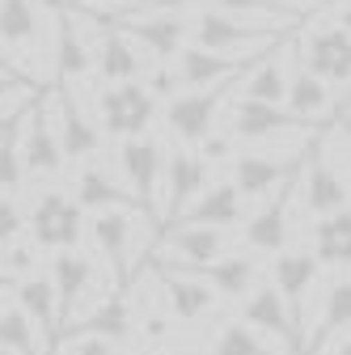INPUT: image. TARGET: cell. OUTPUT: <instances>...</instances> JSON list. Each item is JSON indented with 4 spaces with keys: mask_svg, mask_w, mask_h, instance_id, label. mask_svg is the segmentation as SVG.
<instances>
[{
    "mask_svg": "<svg viewBox=\"0 0 351 355\" xmlns=\"http://www.w3.org/2000/svg\"><path fill=\"white\" fill-rule=\"evenodd\" d=\"M292 26L284 21H237L233 13L225 9H203L195 21H191V34L195 47L203 51H225V55H237V51H258V47H275V42L288 38Z\"/></svg>",
    "mask_w": 351,
    "mask_h": 355,
    "instance_id": "obj_1",
    "label": "cell"
},
{
    "mask_svg": "<svg viewBox=\"0 0 351 355\" xmlns=\"http://www.w3.org/2000/svg\"><path fill=\"white\" fill-rule=\"evenodd\" d=\"M22 169L26 178H60L64 169V148L55 136V98H38L26 114H22Z\"/></svg>",
    "mask_w": 351,
    "mask_h": 355,
    "instance_id": "obj_2",
    "label": "cell"
},
{
    "mask_svg": "<svg viewBox=\"0 0 351 355\" xmlns=\"http://www.w3.org/2000/svg\"><path fill=\"white\" fill-rule=\"evenodd\" d=\"M98 114L106 136H144L148 123L157 119V98L148 94V85L136 80H119L98 94Z\"/></svg>",
    "mask_w": 351,
    "mask_h": 355,
    "instance_id": "obj_3",
    "label": "cell"
},
{
    "mask_svg": "<svg viewBox=\"0 0 351 355\" xmlns=\"http://www.w3.org/2000/svg\"><path fill=\"white\" fill-rule=\"evenodd\" d=\"M237 80H241V76H237ZM237 80L203 85V89H191V94L169 98V106H165V127H169V136H178L182 144H199L203 136H212L216 110H221V102H225V89L237 85Z\"/></svg>",
    "mask_w": 351,
    "mask_h": 355,
    "instance_id": "obj_4",
    "label": "cell"
},
{
    "mask_svg": "<svg viewBox=\"0 0 351 355\" xmlns=\"http://www.w3.org/2000/svg\"><path fill=\"white\" fill-rule=\"evenodd\" d=\"M80 203H72L64 191H42L30 207V237L42 250H72L80 241Z\"/></svg>",
    "mask_w": 351,
    "mask_h": 355,
    "instance_id": "obj_5",
    "label": "cell"
},
{
    "mask_svg": "<svg viewBox=\"0 0 351 355\" xmlns=\"http://www.w3.org/2000/svg\"><path fill=\"white\" fill-rule=\"evenodd\" d=\"M140 220H153V216H140ZM140 220H136V207H106V211H98V220L89 225V233H94V245L106 254V262L114 266V288L119 292H127L131 288V258H127V250H131V237H136V229H140Z\"/></svg>",
    "mask_w": 351,
    "mask_h": 355,
    "instance_id": "obj_6",
    "label": "cell"
},
{
    "mask_svg": "<svg viewBox=\"0 0 351 355\" xmlns=\"http://www.w3.org/2000/svg\"><path fill=\"white\" fill-rule=\"evenodd\" d=\"M271 47H258V51H237V55H225V51H203V47H182L178 51V85L187 89H203V85H221V80H237L246 76Z\"/></svg>",
    "mask_w": 351,
    "mask_h": 355,
    "instance_id": "obj_7",
    "label": "cell"
},
{
    "mask_svg": "<svg viewBox=\"0 0 351 355\" xmlns=\"http://www.w3.org/2000/svg\"><path fill=\"white\" fill-rule=\"evenodd\" d=\"M318 258L314 250H275V266H271V284L288 309L292 326L300 330V347H305V296H309L314 279H318Z\"/></svg>",
    "mask_w": 351,
    "mask_h": 355,
    "instance_id": "obj_8",
    "label": "cell"
},
{
    "mask_svg": "<svg viewBox=\"0 0 351 355\" xmlns=\"http://www.w3.org/2000/svg\"><path fill=\"white\" fill-rule=\"evenodd\" d=\"M305 72H314L322 76L330 89H347V51H351V42H347V17H334L326 21L322 30H314L309 38H305Z\"/></svg>",
    "mask_w": 351,
    "mask_h": 355,
    "instance_id": "obj_9",
    "label": "cell"
},
{
    "mask_svg": "<svg viewBox=\"0 0 351 355\" xmlns=\"http://www.w3.org/2000/svg\"><path fill=\"white\" fill-rule=\"evenodd\" d=\"M241 322L250 330H262V334H271L275 343H284V355H300V330L292 326V318H288V309H284L275 284H254L246 292Z\"/></svg>",
    "mask_w": 351,
    "mask_h": 355,
    "instance_id": "obj_10",
    "label": "cell"
},
{
    "mask_svg": "<svg viewBox=\"0 0 351 355\" xmlns=\"http://www.w3.org/2000/svg\"><path fill=\"white\" fill-rule=\"evenodd\" d=\"M119 165H123L127 182H131V195H136V203L153 216V195H157V187H161L165 153H161L148 136H127L123 148H119Z\"/></svg>",
    "mask_w": 351,
    "mask_h": 355,
    "instance_id": "obj_11",
    "label": "cell"
},
{
    "mask_svg": "<svg viewBox=\"0 0 351 355\" xmlns=\"http://www.w3.org/2000/svg\"><path fill=\"white\" fill-rule=\"evenodd\" d=\"M165 266H173V262H165ZM173 271H187V275H195V279H203L212 292H221V296H229V300H237V296H246L254 284H258V266H254V258L250 254H221V258H212V262H195V266H173Z\"/></svg>",
    "mask_w": 351,
    "mask_h": 355,
    "instance_id": "obj_12",
    "label": "cell"
},
{
    "mask_svg": "<svg viewBox=\"0 0 351 355\" xmlns=\"http://www.w3.org/2000/svg\"><path fill=\"white\" fill-rule=\"evenodd\" d=\"M89 279H94V258L89 254H80L76 245L55 254V262H51V288H55V322H60V330L72 322V309L80 304L85 292H89Z\"/></svg>",
    "mask_w": 351,
    "mask_h": 355,
    "instance_id": "obj_13",
    "label": "cell"
},
{
    "mask_svg": "<svg viewBox=\"0 0 351 355\" xmlns=\"http://www.w3.org/2000/svg\"><path fill=\"white\" fill-rule=\"evenodd\" d=\"M300 169L296 157H271V153H237L233 157V191L241 199L254 195H271L284 178H292Z\"/></svg>",
    "mask_w": 351,
    "mask_h": 355,
    "instance_id": "obj_14",
    "label": "cell"
},
{
    "mask_svg": "<svg viewBox=\"0 0 351 355\" xmlns=\"http://www.w3.org/2000/svg\"><path fill=\"white\" fill-rule=\"evenodd\" d=\"M305 157H309V161H305V187H300V191H305V211L326 216V211L343 207V203H347V178L330 165L326 148L314 144Z\"/></svg>",
    "mask_w": 351,
    "mask_h": 355,
    "instance_id": "obj_15",
    "label": "cell"
},
{
    "mask_svg": "<svg viewBox=\"0 0 351 355\" xmlns=\"http://www.w3.org/2000/svg\"><path fill=\"white\" fill-rule=\"evenodd\" d=\"M55 136H60V148H64V161H89L98 148H102V127L94 119H85V110L72 102L68 89H60L55 98Z\"/></svg>",
    "mask_w": 351,
    "mask_h": 355,
    "instance_id": "obj_16",
    "label": "cell"
},
{
    "mask_svg": "<svg viewBox=\"0 0 351 355\" xmlns=\"http://www.w3.org/2000/svg\"><path fill=\"white\" fill-rule=\"evenodd\" d=\"M17 309L30 318V326L42 334V355H55L60 351V322H55V288H51V279H42L34 271L22 275Z\"/></svg>",
    "mask_w": 351,
    "mask_h": 355,
    "instance_id": "obj_17",
    "label": "cell"
},
{
    "mask_svg": "<svg viewBox=\"0 0 351 355\" xmlns=\"http://www.w3.org/2000/svg\"><path fill=\"white\" fill-rule=\"evenodd\" d=\"M0 42L22 51V60L38 68V60L47 51H42V26H38L34 0H0Z\"/></svg>",
    "mask_w": 351,
    "mask_h": 355,
    "instance_id": "obj_18",
    "label": "cell"
},
{
    "mask_svg": "<svg viewBox=\"0 0 351 355\" xmlns=\"http://www.w3.org/2000/svg\"><path fill=\"white\" fill-rule=\"evenodd\" d=\"M229 127H233L237 140H271V136H284V131L305 127V119H296L292 110H284V106H275V102L241 98L237 110H233V119H229Z\"/></svg>",
    "mask_w": 351,
    "mask_h": 355,
    "instance_id": "obj_19",
    "label": "cell"
},
{
    "mask_svg": "<svg viewBox=\"0 0 351 355\" xmlns=\"http://www.w3.org/2000/svg\"><path fill=\"white\" fill-rule=\"evenodd\" d=\"M161 173H165V203H161V216L173 220V216H178V211L203 191L207 165H203L199 153H173V157H165Z\"/></svg>",
    "mask_w": 351,
    "mask_h": 355,
    "instance_id": "obj_20",
    "label": "cell"
},
{
    "mask_svg": "<svg viewBox=\"0 0 351 355\" xmlns=\"http://www.w3.org/2000/svg\"><path fill=\"white\" fill-rule=\"evenodd\" d=\"M157 275L165 284V304H169V313L178 318V322H199L203 313H212V304H216V292H207L203 279L187 275V271H173V266L157 262Z\"/></svg>",
    "mask_w": 351,
    "mask_h": 355,
    "instance_id": "obj_21",
    "label": "cell"
},
{
    "mask_svg": "<svg viewBox=\"0 0 351 355\" xmlns=\"http://www.w3.org/2000/svg\"><path fill=\"white\" fill-rule=\"evenodd\" d=\"M292 191H296L292 178H284V182L275 187V199L246 225V245H250V250L275 254V250L288 245V203H292Z\"/></svg>",
    "mask_w": 351,
    "mask_h": 355,
    "instance_id": "obj_22",
    "label": "cell"
},
{
    "mask_svg": "<svg viewBox=\"0 0 351 355\" xmlns=\"http://www.w3.org/2000/svg\"><path fill=\"white\" fill-rule=\"evenodd\" d=\"M94 68L106 85H119V80H136L140 76V55L131 47V38L119 30V26H102V42H98V55H94Z\"/></svg>",
    "mask_w": 351,
    "mask_h": 355,
    "instance_id": "obj_23",
    "label": "cell"
},
{
    "mask_svg": "<svg viewBox=\"0 0 351 355\" xmlns=\"http://www.w3.org/2000/svg\"><path fill=\"white\" fill-rule=\"evenodd\" d=\"M169 254H178V258H173V266L212 262V258L225 254V229H212V225H178V229L169 233ZM161 262H169V258H161Z\"/></svg>",
    "mask_w": 351,
    "mask_h": 355,
    "instance_id": "obj_24",
    "label": "cell"
},
{
    "mask_svg": "<svg viewBox=\"0 0 351 355\" xmlns=\"http://www.w3.org/2000/svg\"><path fill=\"white\" fill-rule=\"evenodd\" d=\"M288 42V38H284ZM284 42H275V47L262 55L246 80H241V98H254V102H284V89H288V68H284Z\"/></svg>",
    "mask_w": 351,
    "mask_h": 355,
    "instance_id": "obj_25",
    "label": "cell"
},
{
    "mask_svg": "<svg viewBox=\"0 0 351 355\" xmlns=\"http://www.w3.org/2000/svg\"><path fill=\"white\" fill-rule=\"evenodd\" d=\"M314 258L326 262V266H347V258H351V216H347V203L326 211L314 225Z\"/></svg>",
    "mask_w": 351,
    "mask_h": 355,
    "instance_id": "obj_26",
    "label": "cell"
},
{
    "mask_svg": "<svg viewBox=\"0 0 351 355\" xmlns=\"http://www.w3.org/2000/svg\"><path fill=\"white\" fill-rule=\"evenodd\" d=\"M241 220V195L233 191V182H216L212 191H199L195 207L187 211L182 225H212V229H229Z\"/></svg>",
    "mask_w": 351,
    "mask_h": 355,
    "instance_id": "obj_27",
    "label": "cell"
},
{
    "mask_svg": "<svg viewBox=\"0 0 351 355\" xmlns=\"http://www.w3.org/2000/svg\"><path fill=\"white\" fill-rule=\"evenodd\" d=\"M76 203L80 211H106V207H140L136 195H127L114 187V178H106L102 165H85L80 169V182H76ZM144 211V207H140ZM148 216V211H144Z\"/></svg>",
    "mask_w": 351,
    "mask_h": 355,
    "instance_id": "obj_28",
    "label": "cell"
},
{
    "mask_svg": "<svg viewBox=\"0 0 351 355\" xmlns=\"http://www.w3.org/2000/svg\"><path fill=\"white\" fill-rule=\"evenodd\" d=\"M284 102H288V110L296 114V119H318V114H326L330 110V102H334V89L322 80V76H314V72H292L288 76V89H284Z\"/></svg>",
    "mask_w": 351,
    "mask_h": 355,
    "instance_id": "obj_29",
    "label": "cell"
},
{
    "mask_svg": "<svg viewBox=\"0 0 351 355\" xmlns=\"http://www.w3.org/2000/svg\"><path fill=\"white\" fill-rule=\"evenodd\" d=\"M64 330H76V334H98V338H110V343H127L131 338V309H127V296L114 292L110 300H102L89 318L80 326H64Z\"/></svg>",
    "mask_w": 351,
    "mask_h": 355,
    "instance_id": "obj_30",
    "label": "cell"
},
{
    "mask_svg": "<svg viewBox=\"0 0 351 355\" xmlns=\"http://www.w3.org/2000/svg\"><path fill=\"white\" fill-rule=\"evenodd\" d=\"M55 68H60V76L64 80H85L94 72V55H89V47L80 42V34H76V21L64 13L60 17V38H55Z\"/></svg>",
    "mask_w": 351,
    "mask_h": 355,
    "instance_id": "obj_31",
    "label": "cell"
},
{
    "mask_svg": "<svg viewBox=\"0 0 351 355\" xmlns=\"http://www.w3.org/2000/svg\"><path fill=\"white\" fill-rule=\"evenodd\" d=\"M22 114L0 123V195H17L26 182V169H22Z\"/></svg>",
    "mask_w": 351,
    "mask_h": 355,
    "instance_id": "obj_32",
    "label": "cell"
},
{
    "mask_svg": "<svg viewBox=\"0 0 351 355\" xmlns=\"http://www.w3.org/2000/svg\"><path fill=\"white\" fill-rule=\"evenodd\" d=\"M216 9H225L233 17H275L284 26L305 21V9L300 5H288V0H216Z\"/></svg>",
    "mask_w": 351,
    "mask_h": 355,
    "instance_id": "obj_33",
    "label": "cell"
},
{
    "mask_svg": "<svg viewBox=\"0 0 351 355\" xmlns=\"http://www.w3.org/2000/svg\"><path fill=\"white\" fill-rule=\"evenodd\" d=\"M0 351L5 355H42L34 343V326L22 309H0Z\"/></svg>",
    "mask_w": 351,
    "mask_h": 355,
    "instance_id": "obj_34",
    "label": "cell"
},
{
    "mask_svg": "<svg viewBox=\"0 0 351 355\" xmlns=\"http://www.w3.org/2000/svg\"><path fill=\"white\" fill-rule=\"evenodd\" d=\"M351 322V284H347V271H343V279H334L330 284V292H326V309H322V322H318V330H314V338L300 347V355L309 351L326 330H334V326H347Z\"/></svg>",
    "mask_w": 351,
    "mask_h": 355,
    "instance_id": "obj_35",
    "label": "cell"
},
{
    "mask_svg": "<svg viewBox=\"0 0 351 355\" xmlns=\"http://www.w3.org/2000/svg\"><path fill=\"white\" fill-rule=\"evenodd\" d=\"M212 355H280V351H271L250 326L225 322L221 334H216V343H212Z\"/></svg>",
    "mask_w": 351,
    "mask_h": 355,
    "instance_id": "obj_36",
    "label": "cell"
},
{
    "mask_svg": "<svg viewBox=\"0 0 351 355\" xmlns=\"http://www.w3.org/2000/svg\"><path fill=\"white\" fill-rule=\"evenodd\" d=\"M34 241H5V245H0V279H22V275H30L34 271Z\"/></svg>",
    "mask_w": 351,
    "mask_h": 355,
    "instance_id": "obj_37",
    "label": "cell"
},
{
    "mask_svg": "<svg viewBox=\"0 0 351 355\" xmlns=\"http://www.w3.org/2000/svg\"><path fill=\"white\" fill-rule=\"evenodd\" d=\"M22 229H26L22 207L13 203V195H0V245L13 241V237H22Z\"/></svg>",
    "mask_w": 351,
    "mask_h": 355,
    "instance_id": "obj_38",
    "label": "cell"
},
{
    "mask_svg": "<svg viewBox=\"0 0 351 355\" xmlns=\"http://www.w3.org/2000/svg\"><path fill=\"white\" fill-rule=\"evenodd\" d=\"M144 85H148V94H153V98H169V94H173V85H178V76H173L169 68H157Z\"/></svg>",
    "mask_w": 351,
    "mask_h": 355,
    "instance_id": "obj_39",
    "label": "cell"
},
{
    "mask_svg": "<svg viewBox=\"0 0 351 355\" xmlns=\"http://www.w3.org/2000/svg\"><path fill=\"white\" fill-rule=\"evenodd\" d=\"M76 355H119V351H114V343H110V338L85 334V338H80V347H76Z\"/></svg>",
    "mask_w": 351,
    "mask_h": 355,
    "instance_id": "obj_40",
    "label": "cell"
},
{
    "mask_svg": "<svg viewBox=\"0 0 351 355\" xmlns=\"http://www.w3.org/2000/svg\"><path fill=\"white\" fill-rule=\"evenodd\" d=\"M191 5H199V0H144L140 9H148V13H187Z\"/></svg>",
    "mask_w": 351,
    "mask_h": 355,
    "instance_id": "obj_41",
    "label": "cell"
},
{
    "mask_svg": "<svg viewBox=\"0 0 351 355\" xmlns=\"http://www.w3.org/2000/svg\"><path fill=\"white\" fill-rule=\"evenodd\" d=\"M0 72H5V76H13V80H22V85H30L34 89V76H26L17 64H13V55H9V47H5V42H0Z\"/></svg>",
    "mask_w": 351,
    "mask_h": 355,
    "instance_id": "obj_42",
    "label": "cell"
},
{
    "mask_svg": "<svg viewBox=\"0 0 351 355\" xmlns=\"http://www.w3.org/2000/svg\"><path fill=\"white\" fill-rule=\"evenodd\" d=\"M34 5H38L42 13H55V17H64V13H76V0H34Z\"/></svg>",
    "mask_w": 351,
    "mask_h": 355,
    "instance_id": "obj_43",
    "label": "cell"
},
{
    "mask_svg": "<svg viewBox=\"0 0 351 355\" xmlns=\"http://www.w3.org/2000/svg\"><path fill=\"white\" fill-rule=\"evenodd\" d=\"M165 330H169V326H165V318H161V313H148V318H144V338L161 343V338H165Z\"/></svg>",
    "mask_w": 351,
    "mask_h": 355,
    "instance_id": "obj_44",
    "label": "cell"
},
{
    "mask_svg": "<svg viewBox=\"0 0 351 355\" xmlns=\"http://www.w3.org/2000/svg\"><path fill=\"white\" fill-rule=\"evenodd\" d=\"M17 89H30V85H22V80H13V76H5V72H0V106H5V102H13V94H17Z\"/></svg>",
    "mask_w": 351,
    "mask_h": 355,
    "instance_id": "obj_45",
    "label": "cell"
},
{
    "mask_svg": "<svg viewBox=\"0 0 351 355\" xmlns=\"http://www.w3.org/2000/svg\"><path fill=\"white\" fill-rule=\"evenodd\" d=\"M106 5H119V9H140L144 0H106Z\"/></svg>",
    "mask_w": 351,
    "mask_h": 355,
    "instance_id": "obj_46",
    "label": "cell"
},
{
    "mask_svg": "<svg viewBox=\"0 0 351 355\" xmlns=\"http://www.w3.org/2000/svg\"><path fill=\"white\" fill-rule=\"evenodd\" d=\"M309 5H318V9H339V5H347V0H309Z\"/></svg>",
    "mask_w": 351,
    "mask_h": 355,
    "instance_id": "obj_47",
    "label": "cell"
},
{
    "mask_svg": "<svg viewBox=\"0 0 351 355\" xmlns=\"http://www.w3.org/2000/svg\"><path fill=\"white\" fill-rule=\"evenodd\" d=\"M161 355H173V351H161Z\"/></svg>",
    "mask_w": 351,
    "mask_h": 355,
    "instance_id": "obj_48",
    "label": "cell"
},
{
    "mask_svg": "<svg viewBox=\"0 0 351 355\" xmlns=\"http://www.w3.org/2000/svg\"><path fill=\"white\" fill-rule=\"evenodd\" d=\"M0 123H5V119H0Z\"/></svg>",
    "mask_w": 351,
    "mask_h": 355,
    "instance_id": "obj_49",
    "label": "cell"
},
{
    "mask_svg": "<svg viewBox=\"0 0 351 355\" xmlns=\"http://www.w3.org/2000/svg\"><path fill=\"white\" fill-rule=\"evenodd\" d=\"M0 355H5V351H0Z\"/></svg>",
    "mask_w": 351,
    "mask_h": 355,
    "instance_id": "obj_50",
    "label": "cell"
},
{
    "mask_svg": "<svg viewBox=\"0 0 351 355\" xmlns=\"http://www.w3.org/2000/svg\"><path fill=\"white\" fill-rule=\"evenodd\" d=\"M0 284H5V279H0Z\"/></svg>",
    "mask_w": 351,
    "mask_h": 355,
    "instance_id": "obj_51",
    "label": "cell"
}]
</instances>
